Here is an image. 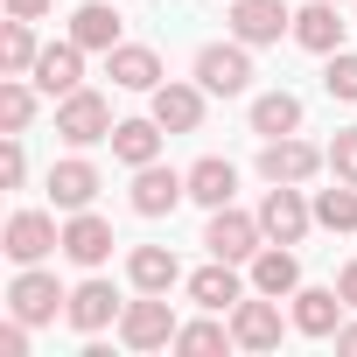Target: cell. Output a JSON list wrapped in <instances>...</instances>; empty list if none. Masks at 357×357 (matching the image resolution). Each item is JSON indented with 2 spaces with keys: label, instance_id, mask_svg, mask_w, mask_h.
<instances>
[{
  "label": "cell",
  "instance_id": "28",
  "mask_svg": "<svg viewBox=\"0 0 357 357\" xmlns=\"http://www.w3.org/2000/svg\"><path fill=\"white\" fill-rule=\"evenodd\" d=\"M231 343H238L231 322H183L168 350H183V357H211V350H231Z\"/></svg>",
  "mask_w": 357,
  "mask_h": 357
},
{
  "label": "cell",
  "instance_id": "13",
  "mask_svg": "<svg viewBox=\"0 0 357 357\" xmlns=\"http://www.w3.org/2000/svg\"><path fill=\"white\" fill-rule=\"evenodd\" d=\"M119 294H112V280H84L70 301H63V315H70V329H84V336H98V329H112L119 322Z\"/></svg>",
  "mask_w": 357,
  "mask_h": 357
},
{
  "label": "cell",
  "instance_id": "24",
  "mask_svg": "<svg viewBox=\"0 0 357 357\" xmlns=\"http://www.w3.org/2000/svg\"><path fill=\"white\" fill-rule=\"evenodd\" d=\"M161 119H119L112 126V154L126 161V168H147V161H161Z\"/></svg>",
  "mask_w": 357,
  "mask_h": 357
},
{
  "label": "cell",
  "instance_id": "8",
  "mask_svg": "<svg viewBox=\"0 0 357 357\" xmlns=\"http://www.w3.org/2000/svg\"><path fill=\"white\" fill-rule=\"evenodd\" d=\"M190 197V175H175V168H161V161H147V168H133V211L140 218H168L175 204Z\"/></svg>",
  "mask_w": 357,
  "mask_h": 357
},
{
  "label": "cell",
  "instance_id": "15",
  "mask_svg": "<svg viewBox=\"0 0 357 357\" xmlns=\"http://www.w3.org/2000/svg\"><path fill=\"white\" fill-rule=\"evenodd\" d=\"M231 336H238V350H273V343H280V301H273V294L238 301V308H231Z\"/></svg>",
  "mask_w": 357,
  "mask_h": 357
},
{
  "label": "cell",
  "instance_id": "7",
  "mask_svg": "<svg viewBox=\"0 0 357 357\" xmlns=\"http://www.w3.org/2000/svg\"><path fill=\"white\" fill-rule=\"evenodd\" d=\"M63 301H70V294H63V287H56V273H43V266H22V273H15V287H8V308H15L29 329H36V322H56V308H63Z\"/></svg>",
  "mask_w": 357,
  "mask_h": 357
},
{
  "label": "cell",
  "instance_id": "12",
  "mask_svg": "<svg viewBox=\"0 0 357 357\" xmlns=\"http://www.w3.org/2000/svg\"><path fill=\"white\" fill-rule=\"evenodd\" d=\"M190 301H197V308H211V315L238 308V301H245V280H238V266H231V259H211V266H197V273H190Z\"/></svg>",
  "mask_w": 357,
  "mask_h": 357
},
{
  "label": "cell",
  "instance_id": "25",
  "mask_svg": "<svg viewBox=\"0 0 357 357\" xmlns=\"http://www.w3.org/2000/svg\"><path fill=\"white\" fill-rule=\"evenodd\" d=\"M70 43H84V50H119V15L105 8V0H84V8L70 15Z\"/></svg>",
  "mask_w": 357,
  "mask_h": 357
},
{
  "label": "cell",
  "instance_id": "37",
  "mask_svg": "<svg viewBox=\"0 0 357 357\" xmlns=\"http://www.w3.org/2000/svg\"><path fill=\"white\" fill-rule=\"evenodd\" d=\"M336 350H343V357H357V322H343V329H336Z\"/></svg>",
  "mask_w": 357,
  "mask_h": 357
},
{
  "label": "cell",
  "instance_id": "20",
  "mask_svg": "<svg viewBox=\"0 0 357 357\" xmlns=\"http://www.w3.org/2000/svg\"><path fill=\"white\" fill-rule=\"evenodd\" d=\"M294 287H301V259H294L287 245H259V252H252V294H273V301H280V294H294Z\"/></svg>",
  "mask_w": 357,
  "mask_h": 357
},
{
  "label": "cell",
  "instance_id": "35",
  "mask_svg": "<svg viewBox=\"0 0 357 357\" xmlns=\"http://www.w3.org/2000/svg\"><path fill=\"white\" fill-rule=\"evenodd\" d=\"M0 8L22 15V22H36V15H50V8H56V0H0Z\"/></svg>",
  "mask_w": 357,
  "mask_h": 357
},
{
  "label": "cell",
  "instance_id": "16",
  "mask_svg": "<svg viewBox=\"0 0 357 357\" xmlns=\"http://www.w3.org/2000/svg\"><path fill=\"white\" fill-rule=\"evenodd\" d=\"M343 29H350V22L336 15V0H308V8L294 15V43L315 50V56H336V50H343Z\"/></svg>",
  "mask_w": 357,
  "mask_h": 357
},
{
  "label": "cell",
  "instance_id": "23",
  "mask_svg": "<svg viewBox=\"0 0 357 357\" xmlns=\"http://www.w3.org/2000/svg\"><path fill=\"white\" fill-rule=\"evenodd\" d=\"M126 280H133L140 294H168L175 280H183V266H175V252H168V245H133V259H126Z\"/></svg>",
  "mask_w": 357,
  "mask_h": 357
},
{
  "label": "cell",
  "instance_id": "32",
  "mask_svg": "<svg viewBox=\"0 0 357 357\" xmlns=\"http://www.w3.org/2000/svg\"><path fill=\"white\" fill-rule=\"evenodd\" d=\"M329 168H336V183H357V126H343L329 140Z\"/></svg>",
  "mask_w": 357,
  "mask_h": 357
},
{
  "label": "cell",
  "instance_id": "22",
  "mask_svg": "<svg viewBox=\"0 0 357 357\" xmlns=\"http://www.w3.org/2000/svg\"><path fill=\"white\" fill-rule=\"evenodd\" d=\"M231 190H238V168H231L225 154H204V161L190 168V204H204V211H225V204H231Z\"/></svg>",
  "mask_w": 357,
  "mask_h": 357
},
{
  "label": "cell",
  "instance_id": "3",
  "mask_svg": "<svg viewBox=\"0 0 357 357\" xmlns=\"http://www.w3.org/2000/svg\"><path fill=\"white\" fill-rule=\"evenodd\" d=\"M197 84H204V91H218V98H238V91L252 84V56H245V43L231 36V43L197 50Z\"/></svg>",
  "mask_w": 357,
  "mask_h": 357
},
{
  "label": "cell",
  "instance_id": "17",
  "mask_svg": "<svg viewBox=\"0 0 357 357\" xmlns=\"http://www.w3.org/2000/svg\"><path fill=\"white\" fill-rule=\"evenodd\" d=\"M147 98H154V119L168 133H197L204 126V84H154Z\"/></svg>",
  "mask_w": 357,
  "mask_h": 357
},
{
  "label": "cell",
  "instance_id": "29",
  "mask_svg": "<svg viewBox=\"0 0 357 357\" xmlns=\"http://www.w3.org/2000/svg\"><path fill=\"white\" fill-rule=\"evenodd\" d=\"M315 225H329V231H357V183L322 190V197H315Z\"/></svg>",
  "mask_w": 357,
  "mask_h": 357
},
{
  "label": "cell",
  "instance_id": "5",
  "mask_svg": "<svg viewBox=\"0 0 357 357\" xmlns=\"http://www.w3.org/2000/svg\"><path fill=\"white\" fill-rule=\"evenodd\" d=\"M259 225H266V238H273V245H301V238H308V225H315V211L301 204V183H273V190H266V204H259Z\"/></svg>",
  "mask_w": 357,
  "mask_h": 357
},
{
  "label": "cell",
  "instance_id": "26",
  "mask_svg": "<svg viewBox=\"0 0 357 357\" xmlns=\"http://www.w3.org/2000/svg\"><path fill=\"white\" fill-rule=\"evenodd\" d=\"M294 126H301V98H294V91H266V98H252V133L280 140V133H294Z\"/></svg>",
  "mask_w": 357,
  "mask_h": 357
},
{
  "label": "cell",
  "instance_id": "31",
  "mask_svg": "<svg viewBox=\"0 0 357 357\" xmlns=\"http://www.w3.org/2000/svg\"><path fill=\"white\" fill-rule=\"evenodd\" d=\"M322 91H329V98H343V105H357V56H350V50H336V56H329Z\"/></svg>",
  "mask_w": 357,
  "mask_h": 357
},
{
  "label": "cell",
  "instance_id": "27",
  "mask_svg": "<svg viewBox=\"0 0 357 357\" xmlns=\"http://www.w3.org/2000/svg\"><path fill=\"white\" fill-rule=\"evenodd\" d=\"M36 29L22 22V15H8V36H0V70H8V77H29L36 70Z\"/></svg>",
  "mask_w": 357,
  "mask_h": 357
},
{
  "label": "cell",
  "instance_id": "10",
  "mask_svg": "<svg viewBox=\"0 0 357 357\" xmlns=\"http://www.w3.org/2000/svg\"><path fill=\"white\" fill-rule=\"evenodd\" d=\"M280 29H294V15L280 8V0H231V36H238L245 50L280 43Z\"/></svg>",
  "mask_w": 357,
  "mask_h": 357
},
{
  "label": "cell",
  "instance_id": "2",
  "mask_svg": "<svg viewBox=\"0 0 357 357\" xmlns=\"http://www.w3.org/2000/svg\"><path fill=\"white\" fill-rule=\"evenodd\" d=\"M112 126H119V119H112V105H105L98 91H84V84H77V91H63V98H56V133H63L70 147L112 140Z\"/></svg>",
  "mask_w": 357,
  "mask_h": 357
},
{
  "label": "cell",
  "instance_id": "21",
  "mask_svg": "<svg viewBox=\"0 0 357 357\" xmlns=\"http://www.w3.org/2000/svg\"><path fill=\"white\" fill-rule=\"evenodd\" d=\"M50 197H56V211H91V197H98V168L91 161H56L50 168Z\"/></svg>",
  "mask_w": 357,
  "mask_h": 357
},
{
  "label": "cell",
  "instance_id": "19",
  "mask_svg": "<svg viewBox=\"0 0 357 357\" xmlns=\"http://www.w3.org/2000/svg\"><path fill=\"white\" fill-rule=\"evenodd\" d=\"M105 77H112L119 91H154V84H161V56L140 50V43H119V50H105Z\"/></svg>",
  "mask_w": 357,
  "mask_h": 357
},
{
  "label": "cell",
  "instance_id": "6",
  "mask_svg": "<svg viewBox=\"0 0 357 357\" xmlns=\"http://www.w3.org/2000/svg\"><path fill=\"white\" fill-rule=\"evenodd\" d=\"M259 238H266V225H259V218H245V211H231V204H225V211H211V231H204L211 259H231V266H238V259H252V252H259Z\"/></svg>",
  "mask_w": 357,
  "mask_h": 357
},
{
  "label": "cell",
  "instance_id": "11",
  "mask_svg": "<svg viewBox=\"0 0 357 357\" xmlns=\"http://www.w3.org/2000/svg\"><path fill=\"white\" fill-rule=\"evenodd\" d=\"M63 259L105 266V259H112V225H105L98 211H70V225H63Z\"/></svg>",
  "mask_w": 357,
  "mask_h": 357
},
{
  "label": "cell",
  "instance_id": "36",
  "mask_svg": "<svg viewBox=\"0 0 357 357\" xmlns=\"http://www.w3.org/2000/svg\"><path fill=\"white\" fill-rule=\"evenodd\" d=\"M336 294H343V301H350V308H357V259H350V266H343V273H336Z\"/></svg>",
  "mask_w": 357,
  "mask_h": 357
},
{
  "label": "cell",
  "instance_id": "18",
  "mask_svg": "<svg viewBox=\"0 0 357 357\" xmlns=\"http://www.w3.org/2000/svg\"><path fill=\"white\" fill-rule=\"evenodd\" d=\"M50 98H63V91H77V77H84V43H50L43 56H36V70H29Z\"/></svg>",
  "mask_w": 357,
  "mask_h": 357
},
{
  "label": "cell",
  "instance_id": "4",
  "mask_svg": "<svg viewBox=\"0 0 357 357\" xmlns=\"http://www.w3.org/2000/svg\"><path fill=\"white\" fill-rule=\"evenodd\" d=\"M0 245H8L15 266H43V259L63 245V231H56V218H43V211H15L8 231H0Z\"/></svg>",
  "mask_w": 357,
  "mask_h": 357
},
{
  "label": "cell",
  "instance_id": "9",
  "mask_svg": "<svg viewBox=\"0 0 357 357\" xmlns=\"http://www.w3.org/2000/svg\"><path fill=\"white\" fill-rule=\"evenodd\" d=\"M322 161H329V154L308 147V140H294V133H280V140L259 147V175H266V183H308Z\"/></svg>",
  "mask_w": 357,
  "mask_h": 357
},
{
  "label": "cell",
  "instance_id": "34",
  "mask_svg": "<svg viewBox=\"0 0 357 357\" xmlns=\"http://www.w3.org/2000/svg\"><path fill=\"white\" fill-rule=\"evenodd\" d=\"M0 357H29V322H22V315L0 329Z\"/></svg>",
  "mask_w": 357,
  "mask_h": 357
},
{
  "label": "cell",
  "instance_id": "33",
  "mask_svg": "<svg viewBox=\"0 0 357 357\" xmlns=\"http://www.w3.org/2000/svg\"><path fill=\"white\" fill-rule=\"evenodd\" d=\"M22 175H29V154H22V133H8V147H0V183L22 190Z\"/></svg>",
  "mask_w": 357,
  "mask_h": 357
},
{
  "label": "cell",
  "instance_id": "14",
  "mask_svg": "<svg viewBox=\"0 0 357 357\" xmlns=\"http://www.w3.org/2000/svg\"><path fill=\"white\" fill-rule=\"evenodd\" d=\"M287 301H294V329L301 336H336L343 329V308H350L336 287H294Z\"/></svg>",
  "mask_w": 357,
  "mask_h": 357
},
{
  "label": "cell",
  "instance_id": "1",
  "mask_svg": "<svg viewBox=\"0 0 357 357\" xmlns=\"http://www.w3.org/2000/svg\"><path fill=\"white\" fill-rule=\"evenodd\" d=\"M175 329H183V322H175L168 294H140V301L119 308V343H126V350H168Z\"/></svg>",
  "mask_w": 357,
  "mask_h": 357
},
{
  "label": "cell",
  "instance_id": "30",
  "mask_svg": "<svg viewBox=\"0 0 357 357\" xmlns=\"http://www.w3.org/2000/svg\"><path fill=\"white\" fill-rule=\"evenodd\" d=\"M29 119H36V91H29L22 77H8V84H0V126H8V133H29Z\"/></svg>",
  "mask_w": 357,
  "mask_h": 357
}]
</instances>
